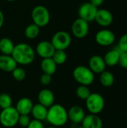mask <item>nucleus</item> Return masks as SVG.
<instances>
[{"label": "nucleus", "mask_w": 127, "mask_h": 128, "mask_svg": "<svg viewBox=\"0 0 127 128\" xmlns=\"http://www.w3.org/2000/svg\"><path fill=\"white\" fill-rule=\"evenodd\" d=\"M118 64L122 68L127 69V52H124L121 53Z\"/></svg>", "instance_id": "nucleus-31"}, {"label": "nucleus", "mask_w": 127, "mask_h": 128, "mask_svg": "<svg viewBox=\"0 0 127 128\" xmlns=\"http://www.w3.org/2000/svg\"><path fill=\"white\" fill-rule=\"evenodd\" d=\"M121 52H127V34H123L118 41V44L117 46Z\"/></svg>", "instance_id": "nucleus-29"}, {"label": "nucleus", "mask_w": 127, "mask_h": 128, "mask_svg": "<svg viewBox=\"0 0 127 128\" xmlns=\"http://www.w3.org/2000/svg\"><path fill=\"white\" fill-rule=\"evenodd\" d=\"M31 122V118L28 115H19L18 124L22 128H27Z\"/></svg>", "instance_id": "nucleus-30"}, {"label": "nucleus", "mask_w": 127, "mask_h": 128, "mask_svg": "<svg viewBox=\"0 0 127 128\" xmlns=\"http://www.w3.org/2000/svg\"><path fill=\"white\" fill-rule=\"evenodd\" d=\"M12 106V98L6 93H2L0 94V108L2 110L7 109Z\"/></svg>", "instance_id": "nucleus-27"}, {"label": "nucleus", "mask_w": 127, "mask_h": 128, "mask_svg": "<svg viewBox=\"0 0 127 128\" xmlns=\"http://www.w3.org/2000/svg\"><path fill=\"white\" fill-rule=\"evenodd\" d=\"M13 41L8 38H3L0 39V52L3 55L10 56L14 48Z\"/></svg>", "instance_id": "nucleus-22"}, {"label": "nucleus", "mask_w": 127, "mask_h": 128, "mask_svg": "<svg viewBox=\"0 0 127 128\" xmlns=\"http://www.w3.org/2000/svg\"><path fill=\"white\" fill-rule=\"evenodd\" d=\"M39 33H40V27H38L34 23H31L27 26L24 31L25 36L28 39L36 38L39 35Z\"/></svg>", "instance_id": "nucleus-24"}, {"label": "nucleus", "mask_w": 127, "mask_h": 128, "mask_svg": "<svg viewBox=\"0 0 127 128\" xmlns=\"http://www.w3.org/2000/svg\"><path fill=\"white\" fill-rule=\"evenodd\" d=\"M74 80L82 86H88L94 81V74L88 67L79 65L74 68L73 71Z\"/></svg>", "instance_id": "nucleus-3"}, {"label": "nucleus", "mask_w": 127, "mask_h": 128, "mask_svg": "<svg viewBox=\"0 0 127 128\" xmlns=\"http://www.w3.org/2000/svg\"><path fill=\"white\" fill-rule=\"evenodd\" d=\"M19 117V114L15 107L10 106L2 110L0 112V123L5 128H13L18 124Z\"/></svg>", "instance_id": "nucleus-6"}, {"label": "nucleus", "mask_w": 127, "mask_h": 128, "mask_svg": "<svg viewBox=\"0 0 127 128\" xmlns=\"http://www.w3.org/2000/svg\"><path fill=\"white\" fill-rule=\"evenodd\" d=\"M38 101L40 104L49 108L54 104L55 95L51 90L43 88L38 94Z\"/></svg>", "instance_id": "nucleus-15"}, {"label": "nucleus", "mask_w": 127, "mask_h": 128, "mask_svg": "<svg viewBox=\"0 0 127 128\" xmlns=\"http://www.w3.org/2000/svg\"><path fill=\"white\" fill-rule=\"evenodd\" d=\"M67 116L69 120L73 123L78 124L82 123L85 116V113L82 107L79 106H73L67 111Z\"/></svg>", "instance_id": "nucleus-14"}, {"label": "nucleus", "mask_w": 127, "mask_h": 128, "mask_svg": "<svg viewBox=\"0 0 127 128\" xmlns=\"http://www.w3.org/2000/svg\"><path fill=\"white\" fill-rule=\"evenodd\" d=\"M31 19L33 23L38 27H44L49 23V11L47 8L43 5H37L31 11Z\"/></svg>", "instance_id": "nucleus-4"}, {"label": "nucleus", "mask_w": 127, "mask_h": 128, "mask_svg": "<svg viewBox=\"0 0 127 128\" xmlns=\"http://www.w3.org/2000/svg\"><path fill=\"white\" fill-rule=\"evenodd\" d=\"M17 67V63L13 58L8 55L0 56V70L5 72H12Z\"/></svg>", "instance_id": "nucleus-17"}, {"label": "nucleus", "mask_w": 127, "mask_h": 128, "mask_svg": "<svg viewBox=\"0 0 127 128\" xmlns=\"http://www.w3.org/2000/svg\"><path fill=\"white\" fill-rule=\"evenodd\" d=\"M55 50L52 43L48 40H43L37 44L36 46L37 54L42 58H52Z\"/></svg>", "instance_id": "nucleus-11"}, {"label": "nucleus", "mask_w": 127, "mask_h": 128, "mask_svg": "<svg viewBox=\"0 0 127 128\" xmlns=\"http://www.w3.org/2000/svg\"><path fill=\"white\" fill-rule=\"evenodd\" d=\"M82 126L84 128H102L103 121L97 115L89 114L85 116Z\"/></svg>", "instance_id": "nucleus-18"}, {"label": "nucleus", "mask_w": 127, "mask_h": 128, "mask_svg": "<svg viewBox=\"0 0 127 128\" xmlns=\"http://www.w3.org/2000/svg\"><path fill=\"white\" fill-rule=\"evenodd\" d=\"M26 128H45L43 126V124L42 122L34 119V120H31L29 124L28 125V127Z\"/></svg>", "instance_id": "nucleus-33"}, {"label": "nucleus", "mask_w": 127, "mask_h": 128, "mask_svg": "<svg viewBox=\"0 0 127 128\" xmlns=\"http://www.w3.org/2000/svg\"><path fill=\"white\" fill-rule=\"evenodd\" d=\"M46 120L53 127H62L68 121L67 111L62 105L54 104L48 109Z\"/></svg>", "instance_id": "nucleus-2"}, {"label": "nucleus", "mask_w": 127, "mask_h": 128, "mask_svg": "<svg viewBox=\"0 0 127 128\" xmlns=\"http://www.w3.org/2000/svg\"><path fill=\"white\" fill-rule=\"evenodd\" d=\"M76 96L81 99V100H85L91 94V90L89 89V88L86 86H82L80 85L76 90Z\"/></svg>", "instance_id": "nucleus-26"}, {"label": "nucleus", "mask_w": 127, "mask_h": 128, "mask_svg": "<svg viewBox=\"0 0 127 128\" xmlns=\"http://www.w3.org/2000/svg\"><path fill=\"white\" fill-rule=\"evenodd\" d=\"M72 38L70 34L65 31H59L53 34L51 43L55 50H65L71 44Z\"/></svg>", "instance_id": "nucleus-7"}, {"label": "nucleus", "mask_w": 127, "mask_h": 128, "mask_svg": "<svg viewBox=\"0 0 127 128\" xmlns=\"http://www.w3.org/2000/svg\"><path fill=\"white\" fill-rule=\"evenodd\" d=\"M106 64L105 63L103 57L95 55L90 58L88 62V68L94 74H101L106 70Z\"/></svg>", "instance_id": "nucleus-13"}, {"label": "nucleus", "mask_w": 127, "mask_h": 128, "mask_svg": "<svg viewBox=\"0 0 127 128\" xmlns=\"http://www.w3.org/2000/svg\"><path fill=\"white\" fill-rule=\"evenodd\" d=\"M11 56L17 64L28 65L31 64L34 60L35 52L29 44L20 43L14 46Z\"/></svg>", "instance_id": "nucleus-1"}, {"label": "nucleus", "mask_w": 127, "mask_h": 128, "mask_svg": "<svg viewBox=\"0 0 127 128\" xmlns=\"http://www.w3.org/2000/svg\"><path fill=\"white\" fill-rule=\"evenodd\" d=\"M33 103L28 98H20L15 106V109L19 115H29L33 107Z\"/></svg>", "instance_id": "nucleus-16"}, {"label": "nucleus", "mask_w": 127, "mask_h": 128, "mask_svg": "<svg viewBox=\"0 0 127 128\" xmlns=\"http://www.w3.org/2000/svg\"><path fill=\"white\" fill-rule=\"evenodd\" d=\"M113 20L114 17L111 11L107 9H98L94 20L100 26L108 27L112 25Z\"/></svg>", "instance_id": "nucleus-12"}, {"label": "nucleus", "mask_w": 127, "mask_h": 128, "mask_svg": "<svg viewBox=\"0 0 127 128\" xmlns=\"http://www.w3.org/2000/svg\"><path fill=\"white\" fill-rule=\"evenodd\" d=\"M4 16L2 11L0 10V29L1 28V27L4 24Z\"/></svg>", "instance_id": "nucleus-35"}, {"label": "nucleus", "mask_w": 127, "mask_h": 128, "mask_svg": "<svg viewBox=\"0 0 127 128\" xmlns=\"http://www.w3.org/2000/svg\"><path fill=\"white\" fill-rule=\"evenodd\" d=\"M56 128V127H53V126H51V127H48V128Z\"/></svg>", "instance_id": "nucleus-36"}, {"label": "nucleus", "mask_w": 127, "mask_h": 128, "mask_svg": "<svg viewBox=\"0 0 127 128\" xmlns=\"http://www.w3.org/2000/svg\"><path fill=\"white\" fill-rule=\"evenodd\" d=\"M52 58L57 65H61L66 62L67 56L65 50H55L52 56Z\"/></svg>", "instance_id": "nucleus-25"}, {"label": "nucleus", "mask_w": 127, "mask_h": 128, "mask_svg": "<svg viewBox=\"0 0 127 128\" xmlns=\"http://www.w3.org/2000/svg\"><path fill=\"white\" fill-rule=\"evenodd\" d=\"M31 113L34 119L43 122L46 119V116L48 113V108L40 104H37L33 105Z\"/></svg>", "instance_id": "nucleus-20"}, {"label": "nucleus", "mask_w": 127, "mask_h": 128, "mask_svg": "<svg viewBox=\"0 0 127 128\" xmlns=\"http://www.w3.org/2000/svg\"><path fill=\"white\" fill-rule=\"evenodd\" d=\"M86 107L91 114L98 115L105 107V100L103 97L98 93H91L85 100Z\"/></svg>", "instance_id": "nucleus-5"}, {"label": "nucleus", "mask_w": 127, "mask_h": 128, "mask_svg": "<svg viewBox=\"0 0 127 128\" xmlns=\"http://www.w3.org/2000/svg\"><path fill=\"white\" fill-rule=\"evenodd\" d=\"M104 1H105V0H90L89 2H90L91 4H92L94 6H95V7H97V8H98V7L101 6V5L103 4Z\"/></svg>", "instance_id": "nucleus-34"}, {"label": "nucleus", "mask_w": 127, "mask_h": 128, "mask_svg": "<svg viewBox=\"0 0 127 128\" xmlns=\"http://www.w3.org/2000/svg\"><path fill=\"white\" fill-rule=\"evenodd\" d=\"M40 68L43 74L53 75L57 70V64L55 63L52 58H43L40 63Z\"/></svg>", "instance_id": "nucleus-21"}, {"label": "nucleus", "mask_w": 127, "mask_h": 128, "mask_svg": "<svg viewBox=\"0 0 127 128\" xmlns=\"http://www.w3.org/2000/svg\"></svg>", "instance_id": "nucleus-39"}, {"label": "nucleus", "mask_w": 127, "mask_h": 128, "mask_svg": "<svg viewBox=\"0 0 127 128\" xmlns=\"http://www.w3.org/2000/svg\"><path fill=\"white\" fill-rule=\"evenodd\" d=\"M6 1H7V2H14L16 0H6Z\"/></svg>", "instance_id": "nucleus-37"}, {"label": "nucleus", "mask_w": 127, "mask_h": 128, "mask_svg": "<svg viewBox=\"0 0 127 128\" xmlns=\"http://www.w3.org/2000/svg\"><path fill=\"white\" fill-rule=\"evenodd\" d=\"M12 76L13 77L19 82H21L22 80H24V79L26 76V72L25 70L22 68H18L16 67L12 72Z\"/></svg>", "instance_id": "nucleus-28"}, {"label": "nucleus", "mask_w": 127, "mask_h": 128, "mask_svg": "<svg viewBox=\"0 0 127 128\" xmlns=\"http://www.w3.org/2000/svg\"><path fill=\"white\" fill-rule=\"evenodd\" d=\"M40 83L43 86H48L52 82V76L46 74H43L40 78Z\"/></svg>", "instance_id": "nucleus-32"}, {"label": "nucleus", "mask_w": 127, "mask_h": 128, "mask_svg": "<svg viewBox=\"0 0 127 128\" xmlns=\"http://www.w3.org/2000/svg\"><path fill=\"white\" fill-rule=\"evenodd\" d=\"M121 53V52L118 47L115 48L112 50L108 51L106 53L105 56L103 57L106 66L113 67V66L117 65L118 64V62H119Z\"/></svg>", "instance_id": "nucleus-19"}, {"label": "nucleus", "mask_w": 127, "mask_h": 128, "mask_svg": "<svg viewBox=\"0 0 127 128\" xmlns=\"http://www.w3.org/2000/svg\"><path fill=\"white\" fill-rule=\"evenodd\" d=\"M89 22L81 19H76L72 24L71 31L74 37L79 39L85 38L89 32Z\"/></svg>", "instance_id": "nucleus-8"}, {"label": "nucleus", "mask_w": 127, "mask_h": 128, "mask_svg": "<svg viewBox=\"0 0 127 128\" xmlns=\"http://www.w3.org/2000/svg\"><path fill=\"white\" fill-rule=\"evenodd\" d=\"M83 128L82 126H80V127H78V128Z\"/></svg>", "instance_id": "nucleus-38"}, {"label": "nucleus", "mask_w": 127, "mask_h": 128, "mask_svg": "<svg viewBox=\"0 0 127 128\" xmlns=\"http://www.w3.org/2000/svg\"><path fill=\"white\" fill-rule=\"evenodd\" d=\"M95 40L100 46H109L114 44L115 40V35L111 30L102 29L97 32L95 35Z\"/></svg>", "instance_id": "nucleus-10"}, {"label": "nucleus", "mask_w": 127, "mask_h": 128, "mask_svg": "<svg viewBox=\"0 0 127 128\" xmlns=\"http://www.w3.org/2000/svg\"><path fill=\"white\" fill-rule=\"evenodd\" d=\"M97 10L98 8L97 7L94 6L90 2H85L81 4L79 8L78 14L79 18L89 22L95 20Z\"/></svg>", "instance_id": "nucleus-9"}, {"label": "nucleus", "mask_w": 127, "mask_h": 128, "mask_svg": "<svg viewBox=\"0 0 127 128\" xmlns=\"http://www.w3.org/2000/svg\"><path fill=\"white\" fill-rule=\"evenodd\" d=\"M100 81L102 86L106 88H109L113 86L115 82V76L112 73L108 70H104L100 74Z\"/></svg>", "instance_id": "nucleus-23"}]
</instances>
